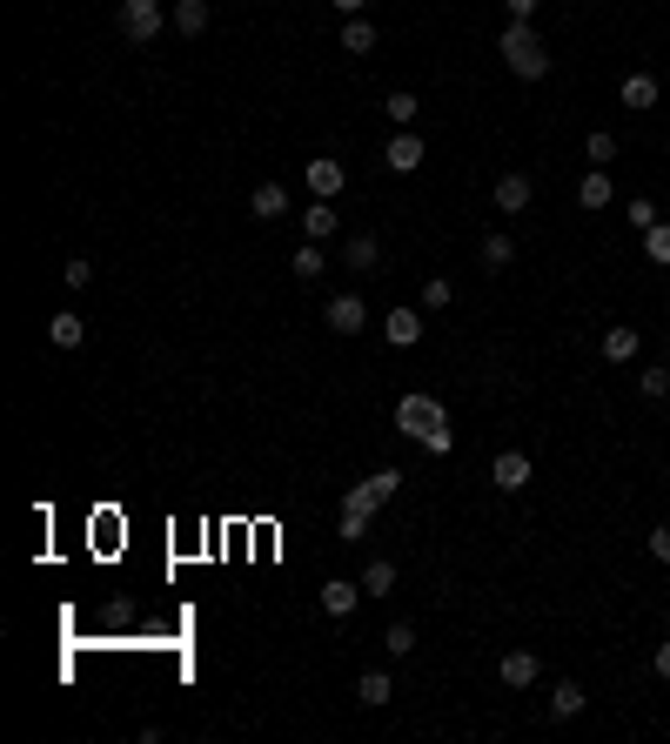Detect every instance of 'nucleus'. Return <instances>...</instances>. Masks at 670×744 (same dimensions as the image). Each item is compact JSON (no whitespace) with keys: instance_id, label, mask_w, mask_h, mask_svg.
<instances>
[{"instance_id":"obj_1","label":"nucleus","mask_w":670,"mask_h":744,"mask_svg":"<svg viewBox=\"0 0 670 744\" xmlns=\"http://www.w3.org/2000/svg\"><path fill=\"white\" fill-rule=\"evenodd\" d=\"M396 429H402V436H416L429 456H449V443H456V436H449V409L436 403V396H423V389L396 403Z\"/></svg>"},{"instance_id":"obj_2","label":"nucleus","mask_w":670,"mask_h":744,"mask_svg":"<svg viewBox=\"0 0 670 744\" xmlns=\"http://www.w3.org/2000/svg\"><path fill=\"white\" fill-rule=\"evenodd\" d=\"M496 54H503V68H510L516 81H543V74H550V47L536 41V27H530V21H510V27H503Z\"/></svg>"},{"instance_id":"obj_3","label":"nucleus","mask_w":670,"mask_h":744,"mask_svg":"<svg viewBox=\"0 0 670 744\" xmlns=\"http://www.w3.org/2000/svg\"><path fill=\"white\" fill-rule=\"evenodd\" d=\"M168 27V14H161V0H121V34H128L134 47H148Z\"/></svg>"},{"instance_id":"obj_4","label":"nucleus","mask_w":670,"mask_h":744,"mask_svg":"<svg viewBox=\"0 0 670 744\" xmlns=\"http://www.w3.org/2000/svg\"><path fill=\"white\" fill-rule=\"evenodd\" d=\"M423 135H416V128H396V135H389V148H382V168H389V175H416V168H423Z\"/></svg>"},{"instance_id":"obj_5","label":"nucleus","mask_w":670,"mask_h":744,"mask_svg":"<svg viewBox=\"0 0 670 744\" xmlns=\"http://www.w3.org/2000/svg\"><path fill=\"white\" fill-rule=\"evenodd\" d=\"M322 322H329L335 336H362V322H369V309H362V295H329V309H322Z\"/></svg>"},{"instance_id":"obj_6","label":"nucleus","mask_w":670,"mask_h":744,"mask_svg":"<svg viewBox=\"0 0 670 744\" xmlns=\"http://www.w3.org/2000/svg\"><path fill=\"white\" fill-rule=\"evenodd\" d=\"M342 181H349V168H342V161H309V195L315 202H335V195H342Z\"/></svg>"},{"instance_id":"obj_7","label":"nucleus","mask_w":670,"mask_h":744,"mask_svg":"<svg viewBox=\"0 0 670 744\" xmlns=\"http://www.w3.org/2000/svg\"><path fill=\"white\" fill-rule=\"evenodd\" d=\"M530 195H536V181L523 175V168H510V175L496 181V208H503V215H523V208H530Z\"/></svg>"},{"instance_id":"obj_8","label":"nucleus","mask_w":670,"mask_h":744,"mask_svg":"<svg viewBox=\"0 0 670 744\" xmlns=\"http://www.w3.org/2000/svg\"><path fill=\"white\" fill-rule=\"evenodd\" d=\"M248 215H255V222H282V215H289V188H282V181H262V188L248 195Z\"/></svg>"},{"instance_id":"obj_9","label":"nucleus","mask_w":670,"mask_h":744,"mask_svg":"<svg viewBox=\"0 0 670 744\" xmlns=\"http://www.w3.org/2000/svg\"><path fill=\"white\" fill-rule=\"evenodd\" d=\"M490 483H496V490H523V483H530V456H523V450H503V456H496V463H490Z\"/></svg>"},{"instance_id":"obj_10","label":"nucleus","mask_w":670,"mask_h":744,"mask_svg":"<svg viewBox=\"0 0 670 744\" xmlns=\"http://www.w3.org/2000/svg\"><path fill=\"white\" fill-rule=\"evenodd\" d=\"M362 597H369V590H362L356 577H329V584H322V610H329V617H349Z\"/></svg>"},{"instance_id":"obj_11","label":"nucleus","mask_w":670,"mask_h":744,"mask_svg":"<svg viewBox=\"0 0 670 744\" xmlns=\"http://www.w3.org/2000/svg\"><path fill=\"white\" fill-rule=\"evenodd\" d=\"M536 677H543L536 651H510V657H503V684H510V691H530Z\"/></svg>"},{"instance_id":"obj_12","label":"nucleus","mask_w":670,"mask_h":744,"mask_svg":"<svg viewBox=\"0 0 670 744\" xmlns=\"http://www.w3.org/2000/svg\"><path fill=\"white\" fill-rule=\"evenodd\" d=\"M382 336L396 342V349H409V342L423 336V316H416V309H389V316H382Z\"/></svg>"},{"instance_id":"obj_13","label":"nucleus","mask_w":670,"mask_h":744,"mask_svg":"<svg viewBox=\"0 0 670 744\" xmlns=\"http://www.w3.org/2000/svg\"><path fill=\"white\" fill-rule=\"evenodd\" d=\"M637 349H644V336H637L630 322H617V329H603V356H610V362H637Z\"/></svg>"},{"instance_id":"obj_14","label":"nucleus","mask_w":670,"mask_h":744,"mask_svg":"<svg viewBox=\"0 0 670 744\" xmlns=\"http://www.w3.org/2000/svg\"><path fill=\"white\" fill-rule=\"evenodd\" d=\"M617 101H624V108H657V74H624Z\"/></svg>"},{"instance_id":"obj_15","label":"nucleus","mask_w":670,"mask_h":744,"mask_svg":"<svg viewBox=\"0 0 670 744\" xmlns=\"http://www.w3.org/2000/svg\"><path fill=\"white\" fill-rule=\"evenodd\" d=\"M356 698L369 704V711H376V704L396 698V677H389V671H362V677H356Z\"/></svg>"},{"instance_id":"obj_16","label":"nucleus","mask_w":670,"mask_h":744,"mask_svg":"<svg viewBox=\"0 0 670 744\" xmlns=\"http://www.w3.org/2000/svg\"><path fill=\"white\" fill-rule=\"evenodd\" d=\"M382 503H389V496H382V490H376V476H369V483H356V490L342 496V510H349V517H376Z\"/></svg>"},{"instance_id":"obj_17","label":"nucleus","mask_w":670,"mask_h":744,"mask_svg":"<svg viewBox=\"0 0 670 744\" xmlns=\"http://www.w3.org/2000/svg\"><path fill=\"white\" fill-rule=\"evenodd\" d=\"M47 336H54V349H81V336H88V322L74 316V309H61V316L47 322Z\"/></svg>"},{"instance_id":"obj_18","label":"nucleus","mask_w":670,"mask_h":744,"mask_svg":"<svg viewBox=\"0 0 670 744\" xmlns=\"http://www.w3.org/2000/svg\"><path fill=\"white\" fill-rule=\"evenodd\" d=\"M168 21H175V34H201L208 27V0H175Z\"/></svg>"},{"instance_id":"obj_19","label":"nucleus","mask_w":670,"mask_h":744,"mask_svg":"<svg viewBox=\"0 0 670 744\" xmlns=\"http://www.w3.org/2000/svg\"><path fill=\"white\" fill-rule=\"evenodd\" d=\"M302 228H309V242H329L335 228H342V215H335V202H315L309 215H302Z\"/></svg>"},{"instance_id":"obj_20","label":"nucleus","mask_w":670,"mask_h":744,"mask_svg":"<svg viewBox=\"0 0 670 744\" xmlns=\"http://www.w3.org/2000/svg\"><path fill=\"white\" fill-rule=\"evenodd\" d=\"M342 255H349V269H376V262H382V242L362 228V235H349V248H342Z\"/></svg>"},{"instance_id":"obj_21","label":"nucleus","mask_w":670,"mask_h":744,"mask_svg":"<svg viewBox=\"0 0 670 744\" xmlns=\"http://www.w3.org/2000/svg\"><path fill=\"white\" fill-rule=\"evenodd\" d=\"M583 704H590V698H583V691H577V677H563L557 691H550V718H577Z\"/></svg>"},{"instance_id":"obj_22","label":"nucleus","mask_w":670,"mask_h":744,"mask_svg":"<svg viewBox=\"0 0 670 744\" xmlns=\"http://www.w3.org/2000/svg\"><path fill=\"white\" fill-rule=\"evenodd\" d=\"M289 269L302 275V282H315V275L329 269V255H322V242H302V248H295V255H289Z\"/></svg>"},{"instance_id":"obj_23","label":"nucleus","mask_w":670,"mask_h":744,"mask_svg":"<svg viewBox=\"0 0 670 744\" xmlns=\"http://www.w3.org/2000/svg\"><path fill=\"white\" fill-rule=\"evenodd\" d=\"M577 202L583 208H610V175H603V168H590V175L577 181Z\"/></svg>"},{"instance_id":"obj_24","label":"nucleus","mask_w":670,"mask_h":744,"mask_svg":"<svg viewBox=\"0 0 670 744\" xmlns=\"http://www.w3.org/2000/svg\"><path fill=\"white\" fill-rule=\"evenodd\" d=\"M342 47H349V54H376V27L362 21V14H349V27H342Z\"/></svg>"},{"instance_id":"obj_25","label":"nucleus","mask_w":670,"mask_h":744,"mask_svg":"<svg viewBox=\"0 0 670 744\" xmlns=\"http://www.w3.org/2000/svg\"><path fill=\"white\" fill-rule=\"evenodd\" d=\"M362 590H369V597H389V590H396V564H389V557H376V564L362 570Z\"/></svg>"},{"instance_id":"obj_26","label":"nucleus","mask_w":670,"mask_h":744,"mask_svg":"<svg viewBox=\"0 0 670 744\" xmlns=\"http://www.w3.org/2000/svg\"><path fill=\"white\" fill-rule=\"evenodd\" d=\"M382 114H389L396 128H416V94H409V88H396L389 101H382Z\"/></svg>"},{"instance_id":"obj_27","label":"nucleus","mask_w":670,"mask_h":744,"mask_svg":"<svg viewBox=\"0 0 670 744\" xmlns=\"http://www.w3.org/2000/svg\"><path fill=\"white\" fill-rule=\"evenodd\" d=\"M510 262H516L510 235H483V269H510Z\"/></svg>"},{"instance_id":"obj_28","label":"nucleus","mask_w":670,"mask_h":744,"mask_svg":"<svg viewBox=\"0 0 670 744\" xmlns=\"http://www.w3.org/2000/svg\"><path fill=\"white\" fill-rule=\"evenodd\" d=\"M637 389H644L650 403H664V396H670V369H664V362H650V369H637Z\"/></svg>"},{"instance_id":"obj_29","label":"nucleus","mask_w":670,"mask_h":744,"mask_svg":"<svg viewBox=\"0 0 670 744\" xmlns=\"http://www.w3.org/2000/svg\"><path fill=\"white\" fill-rule=\"evenodd\" d=\"M382 651H389V657H416V624H389V631H382Z\"/></svg>"},{"instance_id":"obj_30","label":"nucleus","mask_w":670,"mask_h":744,"mask_svg":"<svg viewBox=\"0 0 670 744\" xmlns=\"http://www.w3.org/2000/svg\"><path fill=\"white\" fill-rule=\"evenodd\" d=\"M657 222H664V215H657V202H650V195H630V228L644 235V228H657Z\"/></svg>"},{"instance_id":"obj_31","label":"nucleus","mask_w":670,"mask_h":744,"mask_svg":"<svg viewBox=\"0 0 670 744\" xmlns=\"http://www.w3.org/2000/svg\"><path fill=\"white\" fill-rule=\"evenodd\" d=\"M583 155H590V168H603V161H617V135H603V128H597V135L583 141Z\"/></svg>"},{"instance_id":"obj_32","label":"nucleus","mask_w":670,"mask_h":744,"mask_svg":"<svg viewBox=\"0 0 670 744\" xmlns=\"http://www.w3.org/2000/svg\"><path fill=\"white\" fill-rule=\"evenodd\" d=\"M644 255H650V262H670V222L644 228Z\"/></svg>"},{"instance_id":"obj_33","label":"nucleus","mask_w":670,"mask_h":744,"mask_svg":"<svg viewBox=\"0 0 670 744\" xmlns=\"http://www.w3.org/2000/svg\"><path fill=\"white\" fill-rule=\"evenodd\" d=\"M449 302H456V289H449L443 275H429V282H423V309H449Z\"/></svg>"},{"instance_id":"obj_34","label":"nucleus","mask_w":670,"mask_h":744,"mask_svg":"<svg viewBox=\"0 0 670 744\" xmlns=\"http://www.w3.org/2000/svg\"><path fill=\"white\" fill-rule=\"evenodd\" d=\"M61 282H67V289H88V282H94V262H81V255H74V262H61Z\"/></svg>"},{"instance_id":"obj_35","label":"nucleus","mask_w":670,"mask_h":744,"mask_svg":"<svg viewBox=\"0 0 670 744\" xmlns=\"http://www.w3.org/2000/svg\"><path fill=\"white\" fill-rule=\"evenodd\" d=\"M650 557H657V564H670V523H657V530H650Z\"/></svg>"},{"instance_id":"obj_36","label":"nucleus","mask_w":670,"mask_h":744,"mask_svg":"<svg viewBox=\"0 0 670 744\" xmlns=\"http://www.w3.org/2000/svg\"><path fill=\"white\" fill-rule=\"evenodd\" d=\"M369 537V517H349V510H342V543H362Z\"/></svg>"},{"instance_id":"obj_37","label":"nucleus","mask_w":670,"mask_h":744,"mask_svg":"<svg viewBox=\"0 0 670 744\" xmlns=\"http://www.w3.org/2000/svg\"><path fill=\"white\" fill-rule=\"evenodd\" d=\"M503 7H510V21H530V14L543 7V0H503Z\"/></svg>"},{"instance_id":"obj_38","label":"nucleus","mask_w":670,"mask_h":744,"mask_svg":"<svg viewBox=\"0 0 670 744\" xmlns=\"http://www.w3.org/2000/svg\"><path fill=\"white\" fill-rule=\"evenodd\" d=\"M650 664H657V677L670 684V644H657V657H650Z\"/></svg>"},{"instance_id":"obj_39","label":"nucleus","mask_w":670,"mask_h":744,"mask_svg":"<svg viewBox=\"0 0 670 744\" xmlns=\"http://www.w3.org/2000/svg\"><path fill=\"white\" fill-rule=\"evenodd\" d=\"M335 7H342V14H362V7H369V0H335Z\"/></svg>"},{"instance_id":"obj_40","label":"nucleus","mask_w":670,"mask_h":744,"mask_svg":"<svg viewBox=\"0 0 670 744\" xmlns=\"http://www.w3.org/2000/svg\"><path fill=\"white\" fill-rule=\"evenodd\" d=\"M664 349H670V336H664Z\"/></svg>"}]
</instances>
